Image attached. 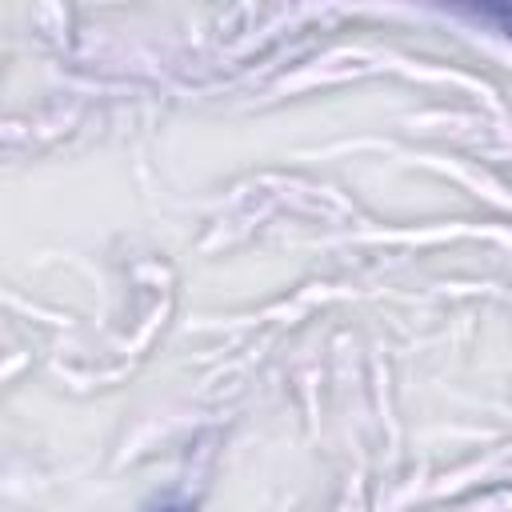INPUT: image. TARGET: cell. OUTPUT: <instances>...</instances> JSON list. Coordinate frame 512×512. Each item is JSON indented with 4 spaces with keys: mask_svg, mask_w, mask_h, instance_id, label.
Wrapping results in <instances>:
<instances>
[{
    "mask_svg": "<svg viewBox=\"0 0 512 512\" xmlns=\"http://www.w3.org/2000/svg\"><path fill=\"white\" fill-rule=\"evenodd\" d=\"M476 16H484V20H496L508 36H512V8L508 4H496V8H476Z\"/></svg>",
    "mask_w": 512,
    "mask_h": 512,
    "instance_id": "6da1fadb",
    "label": "cell"
},
{
    "mask_svg": "<svg viewBox=\"0 0 512 512\" xmlns=\"http://www.w3.org/2000/svg\"><path fill=\"white\" fill-rule=\"evenodd\" d=\"M160 512H188V508H184V504H164Z\"/></svg>",
    "mask_w": 512,
    "mask_h": 512,
    "instance_id": "7a4b0ae2",
    "label": "cell"
}]
</instances>
